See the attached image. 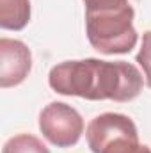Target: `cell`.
Segmentation results:
<instances>
[{"label": "cell", "mask_w": 151, "mask_h": 153, "mask_svg": "<svg viewBox=\"0 0 151 153\" xmlns=\"http://www.w3.org/2000/svg\"><path fill=\"white\" fill-rule=\"evenodd\" d=\"M101 153H151V148L139 143V137H119Z\"/></svg>", "instance_id": "cell-8"}, {"label": "cell", "mask_w": 151, "mask_h": 153, "mask_svg": "<svg viewBox=\"0 0 151 153\" xmlns=\"http://www.w3.org/2000/svg\"><path fill=\"white\" fill-rule=\"evenodd\" d=\"M2 153H50V150L39 141L36 135L18 134V135L11 137L4 144Z\"/></svg>", "instance_id": "cell-7"}, {"label": "cell", "mask_w": 151, "mask_h": 153, "mask_svg": "<svg viewBox=\"0 0 151 153\" xmlns=\"http://www.w3.org/2000/svg\"><path fill=\"white\" fill-rule=\"evenodd\" d=\"M135 61L142 68L144 76H146V84L151 89V30H146L142 34V46H141Z\"/></svg>", "instance_id": "cell-9"}, {"label": "cell", "mask_w": 151, "mask_h": 153, "mask_svg": "<svg viewBox=\"0 0 151 153\" xmlns=\"http://www.w3.org/2000/svg\"><path fill=\"white\" fill-rule=\"evenodd\" d=\"M39 130L53 146L70 148L84 134V119L71 105L52 102L39 114Z\"/></svg>", "instance_id": "cell-3"}, {"label": "cell", "mask_w": 151, "mask_h": 153, "mask_svg": "<svg viewBox=\"0 0 151 153\" xmlns=\"http://www.w3.org/2000/svg\"><path fill=\"white\" fill-rule=\"evenodd\" d=\"M32 70V53L23 41L0 39V85L4 89L21 84Z\"/></svg>", "instance_id": "cell-5"}, {"label": "cell", "mask_w": 151, "mask_h": 153, "mask_svg": "<svg viewBox=\"0 0 151 153\" xmlns=\"http://www.w3.org/2000/svg\"><path fill=\"white\" fill-rule=\"evenodd\" d=\"M30 20V0H0V27L21 30Z\"/></svg>", "instance_id": "cell-6"}, {"label": "cell", "mask_w": 151, "mask_h": 153, "mask_svg": "<svg viewBox=\"0 0 151 153\" xmlns=\"http://www.w3.org/2000/svg\"><path fill=\"white\" fill-rule=\"evenodd\" d=\"M50 87L64 96H78L93 102H132L142 91L141 71L124 61H66L50 70Z\"/></svg>", "instance_id": "cell-1"}, {"label": "cell", "mask_w": 151, "mask_h": 153, "mask_svg": "<svg viewBox=\"0 0 151 153\" xmlns=\"http://www.w3.org/2000/svg\"><path fill=\"white\" fill-rule=\"evenodd\" d=\"M87 144L93 153H101L105 146L119 137H139L135 123L124 114L105 112L91 119L85 130Z\"/></svg>", "instance_id": "cell-4"}, {"label": "cell", "mask_w": 151, "mask_h": 153, "mask_svg": "<svg viewBox=\"0 0 151 153\" xmlns=\"http://www.w3.org/2000/svg\"><path fill=\"white\" fill-rule=\"evenodd\" d=\"M85 11H96V9H109V7H119L130 4L128 0H84Z\"/></svg>", "instance_id": "cell-10"}, {"label": "cell", "mask_w": 151, "mask_h": 153, "mask_svg": "<svg viewBox=\"0 0 151 153\" xmlns=\"http://www.w3.org/2000/svg\"><path fill=\"white\" fill-rule=\"evenodd\" d=\"M133 16L135 11L130 4L85 11V32L91 46L105 55L130 53L139 41Z\"/></svg>", "instance_id": "cell-2"}]
</instances>
